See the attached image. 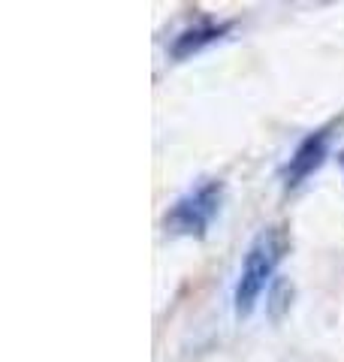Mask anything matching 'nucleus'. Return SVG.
Returning a JSON list of instances; mask_svg holds the SVG:
<instances>
[{
    "label": "nucleus",
    "instance_id": "obj_2",
    "mask_svg": "<svg viewBox=\"0 0 344 362\" xmlns=\"http://www.w3.org/2000/svg\"><path fill=\"white\" fill-rule=\"evenodd\" d=\"M217 209H221V185L209 181V185L197 187L193 194L176 202V209L166 214V226H172V233H185V235L202 233L212 223Z\"/></svg>",
    "mask_w": 344,
    "mask_h": 362
},
{
    "label": "nucleus",
    "instance_id": "obj_1",
    "mask_svg": "<svg viewBox=\"0 0 344 362\" xmlns=\"http://www.w3.org/2000/svg\"><path fill=\"white\" fill-rule=\"evenodd\" d=\"M284 257V235L278 230H263L254 242H251L242 272H239V284H236V311L251 314L254 305L260 302L263 290L272 281L275 269H278Z\"/></svg>",
    "mask_w": 344,
    "mask_h": 362
},
{
    "label": "nucleus",
    "instance_id": "obj_3",
    "mask_svg": "<svg viewBox=\"0 0 344 362\" xmlns=\"http://www.w3.org/2000/svg\"><path fill=\"white\" fill-rule=\"evenodd\" d=\"M326 142H329L326 133H314V136H308L299 148H296V154L290 157V163H287V185H299V181H305L320 163H323Z\"/></svg>",
    "mask_w": 344,
    "mask_h": 362
}]
</instances>
